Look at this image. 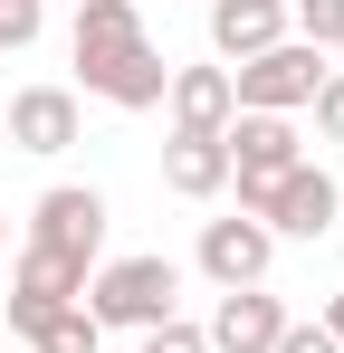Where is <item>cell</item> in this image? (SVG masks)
<instances>
[{"label":"cell","mask_w":344,"mask_h":353,"mask_svg":"<svg viewBox=\"0 0 344 353\" xmlns=\"http://www.w3.org/2000/svg\"><path fill=\"white\" fill-rule=\"evenodd\" d=\"M287 39H306L316 58H344V0H287Z\"/></svg>","instance_id":"cell-14"},{"label":"cell","mask_w":344,"mask_h":353,"mask_svg":"<svg viewBox=\"0 0 344 353\" xmlns=\"http://www.w3.org/2000/svg\"><path fill=\"white\" fill-rule=\"evenodd\" d=\"M67 58H77V86L106 96V105H124V115L163 105V86H172V58L153 48V29H144V0H77Z\"/></svg>","instance_id":"cell-1"},{"label":"cell","mask_w":344,"mask_h":353,"mask_svg":"<svg viewBox=\"0 0 344 353\" xmlns=\"http://www.w3.org/2000/svg\"><path fill=\"white\" fill-rule=\"evenodd\" d=\"M325 67L335 58H316L306 39H278V48H258L249 67H229V105L239 115H306V96L325 86Z\"/></svg>","instance_id":"cell-4"},{"label":"cell","mask_w":344,"mask_h":353,"mask_svg":"<svg viewBox=\"0 0 344 353\" xmlns=\"http://www.w3.org/2000/svg\"><path fill=\"white\" fill-rule=\"evenodd\" d=\"M29 248H57V258H106V191L96 181H48L29 201Z\"/></svg>","instance_id":"cell-5"},{"label":"cell","mask_w":344,"mask_h":353,"mask_svg":"<svg viewBox=\"0 0 344 353\" xmlns=\"http://www.w3.org/2000/svg\"><path fill=\"white\" fill-rule=\"evenodd\" d=\"M287 325H296V315H287L268 287H229L220 305H211V325H201V334H211V353H278Z\"/></svg>","instance_id":"cell-10"},{"label":"cell","mask_w":344,"mask_h":353,"mask_svg":"<svg viewBox=\"0 0 344 353\" xmlns=\"http://www.w3.org/2000/svg\"><path fill=\"white\" fill-rule=\"evenodd\" d=\"M306 115H316V134H325V143H344V67H325V86L306 96Z\"/></svg>","instance_id":"cell-17"},{"label":"cell","mask_w":344,"mask_h":353,"mask_svg":"<svg viewBox=\"0 0 344 353\" xmlns=\"http://www.w3.org/2000/svg\"><path fill=\"white\" fill-rule=\"evenodd\" d=\"M144 353H211V334L191 325V315H172V325H153V334H134Z\"/></svg>","instance_id":"cell-18"},{"label":"cell","mask_w":344,"mask_h":353,"mask_svg":"<svg viewBox=\"0 0 344 353\" xmlns=\"http://www.w3.org/2000/svg\"><path fill=\"white\" fill-rule=\"evenodd\" d=\"M67 305H86V258H57V248H19L10 268V334H39Z\"/></svg>","instance_id":"cell-6"},{"label":"cell","mask_w":344,"mask_h":353,"mask_svg":"<svg viewBox=\"0 0 344 353\" xmlns=\"http://www.w3.org/2000/svg\"><path fill=\"white\" fill-rule=\"evenodd\" d=\"M29 344H39V353H96V344H106V325H96L86 305H67V315H57V325H39Z\"/></svg>","instance_id":"cell-15"},{"label":"cell","mask_w":344,"mask_h":353,"mask_svg":"<svg viewBox=\"0 0 344 353\" xmlns=\"http://www.w3.org/2000/svg\"><path fill=\"white\" fill-rule=\"evenodd\" d=\"M0 134H10V153H39V163L77 153V134H86L77 86H19V96L0 105Z\"/></svg>","instance_id":"cell-8"},{"label":"cell","mask_w":344,"mask_h":353,"mask_svg":"<svg viewBox=\"0 0 344 353\" xmlns=\"http://www.w3.org/2000/svg\"><path fill=\"white\" fill-rule=\"evenodd\" d=\"M39 29H48V0H0V48H10V58L39 48Z\"/></svg>","instance_id":"cell-16"},{"label":"cell","mask_w":344,"mask_h":353,"mask_svg":"<svg viewBox=\"0 0 344 353\" xmlns=\"http://www.w3.org/2000/svg\"><path fill=\"white\" fill-rule=\"evenodd\" d=\"M163 191H182V201H220V191H229L220 134H211V143H201V134H172V143H163Z\"/></svg>","instance_id":"cell-13"},{"label":"cell","mask_w":344,"mask_h":353,"mask_svg":"<svg viewBox=\"0 0 344 353\" xmlns=\"http://www.w3.org/2000/svg\"><path fill=\"white\" fill-rule=\"evenodd\" d=\"M191 268L211 277V287H268V268H278V239L268 220H249V210H229V220H201V248H191Z\"/></svg>","instance_id":"cell-7"},{"label":"cell","mask_w":344,"mask_h":353,"mask_svg":"<svg viewBox=\"0 0 344 353\" xmlns=\"http://www.w3.org/2000/svg\"><path fill=\"white\" fill-rule=\"evenodd\" d=\"M0 153H10V134H0Z\"/></svg>","instance_id":"cell-22"},{"label":"cell","mask_w":344,"mask_h":353,"mask_svg":"<svg viewBox=\"0 0 344 353\" xmlns=\"http://www.w3.org/2000/svg\"><path fill=\"white\" fill-rule=\"evenodd\" d=\"M258 220H268V239H325V230L344 220V191H335V172L306 153V163L268 191V210H258Z\"/></svg>","instance_id":"cell-9"},{"label":"cell","mask_w":344,"mask_h":353,"mask_svg":"<svg viewBox=\"0 0 344 353\" xmlns=\"http://www.w3.org/2000/svg\"><path fill=\"white\" fill-rule=\"evenodd\" d=\"M220 153H229V191H239V210L258 220V210H268V191L306 163V134H296V115H229Z\"/></svg>","instance_id":"cell-3"},{"label":"cell","mask_w":344,"mask_h":353,"mask_svg":"<svg viewBox=\"0 0 344 353\" xmlns=\"http://www.w3.org/2000/svg\"><path fill=\"white\" fill-rule=\"evenodd\" d=\"M0 248H10V210H0Z\"/></svg>","instance_id":"cell-21"},{"label":"cell","mask_w":344,"mask_h":353,"mask_svg":"<svg viewBox=\"0 0 344 353\" xmlns=\"http://www.w3.org/2000/svg\"><path fill=\"white\" fill-rule=\"evenodd\" d=\"M163 115H172V134H201V143L229 134V115H239V105H229V67H220V58H211V67H172Z\"/></svg>","instance_id":"cell-11"},{"label":"cell","mask_w":344,"mask_h":353,"mask_svg":"<svg viewBox=\"0 0 344 353\" xmlns=\"http://www.w3.org/2000/svg\"><path fill=\"white\" fill-rule=\"evenodd\" d=\"M278 39H287V0H211V58L220 67H249Z\"/></svg>","instance_id":"cell-12"},{"label":"cell","mask_w":344,"mask_h":353,"mask_svg":"<svg viewBox=\"0 0 344 353\" xmlns=\"http://www.w3.org/2000/svg\"><path fill=\"white\" fill-rule=\"evenodd\" d=\"M278 353H344V344L325 334V325H287V334H278Z\"/></svg>","instance_id":"cell-19"},{"label":"cell","mask_w":344,"mask_h":353,"mask_svg":"<svg viewBox=\"0 0 344 353\" xmlns=\"http://www.w3.org/2000/svg\"><path fill=\"white\" fill-rule=\"evenodd\" d=\"M86 315L106 334H153L182 315V268L163 248H134V258H96L86 268Z\"/></svg>","instance_id":"cell-2"},{"label":"cell","mask_w":344,"mask_h":353,"mask_svg":"<svg viewBox=\"0 0 344 353\" xmlns=\"http://www.w3.org/2000/svg\"><path fill=\"white\" fill-rule=\"evenodd\" d=\"M316 325H325V334H335V344H344V287L325 296V315H316Z\"/></svg>","instance_id":"cell-20"}]
</instances>
